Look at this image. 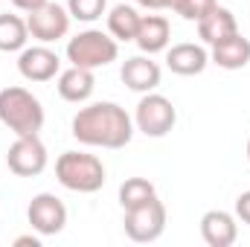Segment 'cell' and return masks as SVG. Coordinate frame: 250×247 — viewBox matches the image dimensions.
Instances as JSON below:
<instances>
[{
  "label": "cell",
  "instance_id": "cell-1",
  "mask_svg": "<svg viewBox=\"0 0 250 247\" xmlns=\"http://www.w3.org/2000/svg\"><path fill=\"white\" fill-rule=\"evenodd\" d=\"M73 137L90 148H125L134 137V117L117 102H90L76 111L70 123Z\"/></svg>",
  "mask_w": 250,
  "mask_h": 247
},
{
  "label": "cell",
  "instance_id": "cell-20",
  "mask_svg": "<svg viewBox=\"0 0 250 247\" xmlns=\"http://www.w3.org/2000/svg\"><path fill=\"white\" fill-rule=\"evenodd\" d=\"M151 198H157V189H154L151 181H146V178H128L120 186V206L123 209H134L140 204H148Z\"/></svg>",
  "mask_w": 250,
  "mask_h": 247
},
{
  "label": "cell",
  "instance_id": "cell-16",
  "mask_svg": "<svg viewBox=\"0 0 250 247\" xmlns=\"http://www.w3.org/2000/svg\"><path fill=\"white\" fill-rule=\"evenodd\" d=\"M236 32H239V21L227 6H215L209 15H204L198 21V38L207 47H212V44H218V41H224V38H230Z\"/></svg>",
  "mask_w": 250,
  "mask_h": 247
},
{
  "label": "cell",
  "instance_id": "cell-17",
  "mask_svg": "<svg viewBox=\"0 0 250 247\" xmlns=\"http://www.w3.org/2000/svg\"><path fill=\"white\" fill-rule=\"evenodd\" d=\"M209 62L218 64L221 70H242V67H248L250 64V41L242 32H236V35L212 44L209 47Z\"/></svg>",
  "mask_w": 250,
  "mask_h": 247
},
{
  "label": "cell",
  "instance_id": "cell-8",
  "mask_svg": "<svg viewBox=\"0 0 250 247\" xmlns=\"http://www.w3.org/2000/svg\"><path fill=\"white\" fill-rule=\"evenodd\" d=\"M47 163H50V154H47V145L41 143L38 134L15 137V143L6 151V166L18 178H38L47 169Z\"/></svg>",
  "mask_w": 250,
  "mask_h": 247
},
{
  "label": "cell",
  "instance_id": "cell-22",
  "mask_svg": "<svg viewBox=\"0 0 250 247\" xmlns=\"http://www.w3.org/2000/svg\"><path fill=\"white\" fill-rule=\"evenodd\" d=\"M218 6V0H181V9H178V15L184 18V21H201L204 15H209L212 9Z\"/></svg>",
  "mask_w": 250,
  "mask_h": 247
},
{
  "label": "cell",
  "instance_id": "cell-27",
  "mask_svg": "<svg viewBox=\"0 0 250 247\" xmlns=\"http://www.w3.org/2000/svg\"><path fill=\"white\" fill-rule=\"evenodd\" d=\"M248 160H250V140H248Z\"/></svg>",
  "mask_w": 250,
  "mask_h": 247
},
{
  "label": "cell",
  "instance_id": "cell-5",
  "mask_svg": "<svg viewBox=\"0 0 250 247\" xmlns=\"http://www.w3.org/2000/svg\"><path fill=\"white\" fill-rule=\"evenodd\" d=\"M178 123V111L172 105V99H166L163 93H143L137 108H134V128L146 137H166Z\"/></svg>",
  "mask_w": 250,
  "mask_h": 247
},
{
  "label": "cell",
  "instance_id": "cell-24",
  "mask_svg": "<svg viewBox=\"0 0 250 247\" xmlns=\"http://www.w3.org/2000/svg\"><path fill=\"white\" fill-rule=\"evenodd\" d=\"M242 224H248L250 227V189L248 192H242L239 198H236V212H233Z\"/></svg>",
  "mask_w": 250,
  "mask_h": 247
},
{
  "label": "cell",
  "instance_id": "cell-19",
  "mask_svg": "<svg viewBox=\"0 0 250 247\" xmlns=\"http://www.w3.org/2000/svg\"><path fill=\"white\" fill-rule=\"evenodd\" d=\"M29 41V26L26 18L21 15H0V53H21Z\"/></svg>",
  "mask_w": 250,
  "mask_h": 247
},
{
  "label": "cell",
  "instance_id": "cell-3",
  "mask_svg": "<svg viewBox=\"0 0 250 247\" xmlns=\"http://www.w3.org/2000/svg\"><path fill=\"white\" fill-rule=\"evenodd\" d=\"M105 163L87 151H64L56 160V178L64 189L79 195H93L105 186Z\"/></svg>",
  "mask_w": 250,
  "mask_h": 247
},
{
  "label": "cell",
  "instance_id": "cell-25",
  "mask_svg": "<svg viewBox=\"0 0 250 247\" xmlns=\"http://www.w3.org/2000/svg\"><path fill=\"white\" fill-rule=\"evenodd\" d=\"M15 9H21V12H32V9H38V6H44L47 0H9Z\"/></svg>",
  "mask_w": 250,
  "mask_h": 247
},
{
  "label": "cell",
  "instance_id": "cell-14",
  "mask_svg": "<svg viewBox=\"0 0 250 247\" xmlns=\"http://www.w3.org/2000/svg\"><path fill=\"white\" fill-rule=\"evenodd\" d=\"M172 41V23L163 15H143L140 18V29L134 44L140 47V53L154 56V53H166Z\"/></svg>",
  "mask_w": 250,
  "mask_h": 247
},
{
  "label": "cell",
  "instance_id": "cell-11",
  "mask_svg": "<svg viewBox=\"0 0 250 247\" xmlns=\"http://www.w3.org/2000/svg\"><path fill=\"white\" fill-rule=\"evenodd\" d=\"M120 79L128 90L134 93H151L160 87V79H163V70L160 64L151 62V56H131L123 62V70H120Z\"/></svg>",
  "mask_w": 250,
  "mask_h": 247
},
{
  "label": "cell",
  "instance_id": "cell-21",
  "mask_svg": "<svg viewBox=\"0 0 250 247\" xmlns=\"http://www.w3.org/2000/svg\"><path fill=\"white\" fill-rule=\"evenodd\" d=\"M108 9V0H67V12L73 21H82V23H93L105 15Z\"/></svg>",
  "mask_w": 250,
  "mask_h": 247
},
{
  "label": "cell",
  "instance_id": "cell-26",
  "mask_svg": "<svg viewBox=\"0 0 250 247\" xmlns=\"http://www.w3.org/2000/svg\"><path fill=\"white\" fill-rule=\"evenodd\" d=\"M12 245L15 247H41V236H32V233L29 236H18Z\"/></svg>",
  "mask_w": 250,
  "mask_h": 247
},
{
  "label": "cell",
  "instance_id": "cell-13",
  "mask_svg": "<svg viewBox=\"0 0 250 247\" xmlns=\"http://www.w3.org/2000/svg\"><path fill=\"white\" fill-rule=\"evenodd\" d=\"M56 87H59V96H62L64 102L84 105V102L93 96V90H96V76H93V70H87V67L70 64L67 70L59 73Z\"/></svg>",
  "mask_w": 250,
  "mask_h": 247
},
{
  "label": "cell",
  "instance_id": "cell-9",
  "mask_svg": "<svg viewBox=\"0 0 250 247\" xmlns=\"http://www.w3.org/2000/svg\"><path fill=\"white\" fill-rule=\"evenodd\" d=\"M26 221L38 236H59L67 227V206L59 195L38 192L26 206Z\"/></svg>",
  "mask_w": 250,
  "mask_h": 247
},
{
  "label": "cell",
  "instance_id": "cell-18",
  "mask_svg": "<svg viewBox=\"0 0 250 247\" xmlns=\"http://www.w3.org/2000/svg\"><path fill=\"white\" fill-rule=\"evenodd\" d=\"M140 12L134 9V6H128V3H117L111 12H108V32L120 41V44H128V41H134L137 38V29H140Z\"/></svg>",
  "mask_w": 250,
  "mask_h": 247
},
{
  "label": "cell",
  "instance_id": "cell-15",
  "mask_svg": "<svg viewBox=\"0 0 250 247\" xmlns=\"http://www.w3.org/2000/svg\"><path fill=\"white\" fill-rule=\"evenodd\" d=\"M209 64V53L201 47V44H192V41H184V44H172L166 50V67L178 76H201Z\"/></svg>",
  "mask_w": 250,
  "mask_h": 247
},
{
  "label": "cell",
  "instance_id": "cell-23",
  "mask_svg": "<svg viewBox=\"0 0 250 247\" xmlns=\"http://www.w3.org/2000/svg\"><path fill=\"white\" fill-rule=\"evenodd\" d=\"M137 6H143V9H148V12H160V9H166V12H175V15H178L181 0H137Z\"/></svg>",
  "mask_w": 250,
  "mask_h": 247
},
{
  "label": "cell",
  "instance_id": "cell-6",
  "mask_svg": "<svg viewBox=\"0 0 250 247\" xmlns=\"http://www.w3.org/2000/svg\"><path fill=\"white\" fill-rule=\"evenodd\" d=\"M125 236L137 245L157 242L166 230V204L160 198H151L148 204H140L134 209H125Z\"/></svg>",
  "mask_w": 250,
  "mask_h": 247
},
{
  "label": "cell",
  "instance_id": "cell-10",
  "mask_svg": "<svg viewBox=\"0 0 250 247\" xmlns=\"http://www.w3.org/2000/svg\"><path fill=\"white\" fill-rule=\"evenodd\" d=\"M18 73L26 82L44 84L62 73V59L56 50H50V44H32V47H23L18 53Z\"/></svg>",
  "mask_w": 250,
  "mask_h": 247
},
{
  "label": "cell",
  "instance_id": "cell-2",
  "mask_svg": "<svg viewBox=\"0 0 250 247\" xmlns=\"http://www.w3.org/2000/svg\"><path fill=\"white\" fill-rule=\"evenodd\" d=\"M44 105L41 99L21 87V84H9L0 90V123L6 125L15 137H32L41 134L44 128Z\"/></svg>",
  "mask_w": 250,
  "mask_h": 247
},
{
  "label": "cell",
  "instance_id": "cell-12",
  "mask_svg": "<svg viewBox=\"0 0 250 247\" xmlns=\"http://www.w3.org/2000/svg\"><path fill=\"white\" fill-rule=\"evenodd\" d=\"M201 239L209 247H233L239 239V218L227 209H209L201 215Z\"/></svg>",
  "mask_w": 250,
  "mask_h": 247
},
{
  "label": "cell",
  "instance_id": "cell-7",
  "mask_svg": "<svg viewBox=\"0 0 250 247\" xmlns=\"http://www.w3.org/2000/svg\"><path fill=\"white\" fill-rule=\"evenodd\" d=\"M70 12L62 3L47 0L44 6L26 12V26H29V38H35L38 44H56L70 32Z\"/></svg>",
  "mask_w": 250,
  "mask_h": 247
},
{
  "label": "cell",
  "instance_id": "cell-4",
  "mask_svg": "<svg viewBox=\"0 0 250 247\" xmlns=\"http://www.w3.org/2000/svg\"><path fill=\"white\" fill-rule=\"evenodd\" d=\"M67 62L76 67H87V70H99L108 67L111 62H117L120 56V41L111 32L102 29H84L79 35H73L67 41Z\"/></svg>",
  "mask_w": 250,
  "mask_h": 247
}]
</instances>
